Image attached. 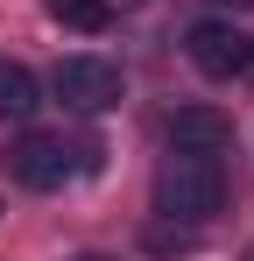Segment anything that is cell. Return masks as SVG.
I'll use <instances>...</instances> for the list:
<instances>
[{
    "mask_svg": "<svg viewBox=\"0 0 254 261\" xmlns=\"http://www.w3.org/2000/svg\"><path fill=\"white\" fill-rule=\"evenodd\" d=\"M219 205H226V170H219V155L169 148L163 170H156V212H163V219H184V226H205Z\"/></svg>",
    "mask_w": 254,
    "mask_h": 261,
    "instance_id": "obj_1",
    "label": "cell"
},
{
    "mask_svg": "<svg viewBox=\"0 0 254 261\" xmlns=\"http://www.w3.org/2000/svg\"><path fill=\"white\" fill-rule=\"evenodd\" d=\"M78 170H99V141H64V134H21V141H7V176L21 191H57Z\"/></svg>",
    "mask_w": 254,
    "mask_h": 261,
    "instance_id": "obj_2",
    "label": "cell"
},
{
    "mask_svg": "<svg viewBox=\"0 0 254 261\" xmlns=\"http://www.w3.org/2000/svg\"><path fill=\"white\" fill-rule=\"evenodd\" d=\"M120 64H106V57H64L57 64V99L71 106V113H106V106H120Z\"/></svg>",
    "mask_w": 254,
    "mask_h": 261,
    "instance_id": "obj_3",
    "label": "cell"
},
{
    "mask_svg": "<svg viewBox=\"0 0 254 261\" xmlns=\"http://www.w3.org/2000/svg\"><path fill=\"white\" fill-rule=\"evenodd\" d=\"M184 49H191V64H198L205 78H240V71H247L254 36H240L233 21H198V29L184 36Z\"/></svg>",
    "mask_w": 254,
    "mask_h": 261,
    "instance_id": "obj_4",
    "label": "cell"
},
{
    "mask_svg": "<svg viewBox=\"0 0 254 261\" xmlns=\"http://www.w3.org/2000/svg\"><path fill=\"white\" fill-rule=\"evenodd\" d=\"M233 141V120L219 106H176L169 113V148H198V155H219Z\"/></svg>",
    "mask_w": 254,
    "mask_h": 261,
    "instance_id": "obj_5",
    "label": "cell"
},
{
    "mask_svg": "<svg viewBox=\"0 0 254 261\" xmlns=\"http://www.w3.org/2000/svg\"><path fill=\"white\" fill-rule=\"evenodd\" d=\"M42 106V85L29 64H0V120H29Z\"/></svg>",
    "mask_w": 254,
    "mask_h": 261,
    "instance_id": "obj_6",
    "label": "cell"
},
{
    "mask_svg": "<svg viewBox=\"0 0 254 261\" xmlns=\"http://www.w3.org/2000/svg\"><path fill=\"white\" fill-rule=\"evenodd\" d=\"M42 14L57 29H78V36H106L113 29V7L106 0H42Z\"/></svg>",
    "mask_w": 254,
    "mask_h": 261,
    "instance_id": "obj_7",
    "label": "cell"
},
{
    "mask_svg": "<svg viewBox=\"0 0 254 261\" xmlns=\"http://www.w3.org/2000/svg\"><path fill=\"white\" fill-rule=\"evenodd\" d=\"M212 7H226V14H240V7H254V0H212Z\"/></svg>",
    "mask_w": 254,
    "mask_h": 261,
    "instance_id": "obj_8",
    "label": "cell"
},
{
    "mask_svg": "<svg viewBox=\"0 0 254 261\" xmlns=\"http://www.w3.org/2000/svg\"><path fill=\"white\" fill-rule=\"evenodd\" d=\"M78 261H113V254H78Z\"/></svg>",
    "mask_w": 254,
    "mask_h": 261,
    "instance_id": "obj_9",
    "label": "cell"
},
{
    "mask_svg": "<svg viewBox=\"0 0 254 261\" xmlns=\"http://www.w3.org/2000/svg\"><path fill=\"white\" fill-rule=\"evenodd\" d=\"M247 78H254V49H247Z\"/></svg>",
    "mask_w": 254,
    "mask_h": 261,
    "instance_id": "obj_10",
    "label": "cell"
}]
</instances>
